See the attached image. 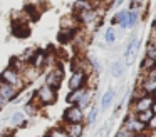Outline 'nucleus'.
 I'll return each instance as SVG.
<instances>
[{"mask_svg":"<svg viewBox=\"0 0 156 137\" xmlns=\"http://www.w3.org/2000/svg\"><path fill=\"white\" fill-rule=\"evenodd\" d=\"M0 80L5 82L7 85H10L12 89H15L17 92H20V90L25 89V82H24V79H22V75L17 70L12 69V67H5V69L0 72Z\"/></svg>","mask_w":156,"mask_h":137,"instance_id":"obj_1","label":"nucleus"},{"mask_svg":"<svg viewBox=\"0 0 156 137\" xmlns=\"http://www.w3.org/2000/svg\"><path fill=\"white\" fill-rule=\"evenodd\" d=\"M44 84L49 85L51 89H54V90H59L61 85L64 84V67H62L61 63H57V65H54L52 69H49L47 72H45Z\"/></svg>","mask_w":156,"mask_h":137,"instance_id":"obj_2","label":"nucleus"},{"mask_svg":"<svg viewBox=\"0 0 156 137\" xmlns=\"http://www.w3.org/2000/svg\"><path fill=\"white\" fill-rule=\"evenodd\" d=\"M34 97L42 107H49V105H54V104L57 102V90H54L49 85L42 84V85L34 92Z\"/></svg>","mask_w":156,"mask_h":137,"instance_id":"obj_3","label":"nucleus"},{"mask_svg":"<svg viewBox=\"0 0 156 137\" xmlns=\"http://www.w3.org/2000/svg\"><path fill=\"white\" fill-rule=\"evenodd\" d=\"M121 127H124L126 130H128L129 134H136V135H143V137H146L148 135V125L146 124H141L138 119H136V115L133 112H129L128 115L124 117V120H122V125Z\"/></svg>","mask_w":156,"mask_h":137,"instance_id":"obj_4","label":"nucleus"},{"mask_svg":"<svg viewBox=\"0 0 156 137\" xmlns=\"http://www.w3.org/2000/svg\"><path fill=\"white\" fill-rule=\"evenodd\" d=\"M87 85H89V74H86L84 70H76V72H72L71 77L67 79V89H69V92L86 89Z\"/></svg>","mask_w":156,"mask_h":137,"instance_id":"obj_5","label":"nucleus"},{"mask_svg":"<svg viewBox=\"0 0 156 137\" xmlns=\"http://www.w3.org/2000/svg\"><path fill=\"white\" fill-rule=\"evenodd\" d=\"M84 110H81L77 105H69L62 114V124H84Z\"/></svg>","mask_w":156,"mask_h":137,"instance_id":"obj_6","label":"nucleus"},{"mask_svg":"<svg viewBox=\"0 0 156 137\" xmlns=\"http://www.w3.org/2000/svg\"><path fill=\"white\" fill-rule=\"evenodd\" d=\"M139 47H141V39L133 37V39L129 40L126 50H124V62H122L124 65H128V67L134 65V60H136V55H138Z\"/></svg>","mask_w":156,"mask_h":137,"instance_id":"obj_7","label":"nucleus"},{"mask_svg":"<svg viewBox=\"0 0 156 137\" xmlns=\"http://www.w3.org/2000/svg\"><path fill=\"white\" fill-rule=\"evenodd\" d=\"M151 104H153L151 95H139V97H136L129 105H131L133 114H139V112H146V110L151 109Z\"/></svg>","mask_w":156,"mask_h":137,"instance_id":"obj_8","label":"nucleus"},{"mask_svg":"<svg viewBox=\"0 0 156 137\" xmlns=\"http://www.w3.org/2000/svg\"><path fill=\"white\" fill-rule=\"evenodd\" d=\"M47 57H49V53L45 52L44 49H35L34 57H32V60L29 62V65H30L32 69L42 72V70L45 69V65H47Z\"/></svg>","mask_w":156,"mask_h":137,"instance_id":"obj_9","label":"nucleus"},{"mask_svg":"<svg viewBox=\"0 0 156 137\" xmlns=\"http://www.w3.org/2000/svg\"><path fill=\"white\" fill-rule=\"evenodd\" d=\"M138 89L141 90L144 95H153L156 92V77H149V75H141L138 84Z\"/></svg>","mask_w":156,"mask_h":137,"instance_id":"obj_10","label":"nucleus"},{"mask_svg":"<svg viewBox=\"0 0 156 137\" xmlns=\"http://www.w3.org/2000/svg\"><path fill=\"white\" fill-rule=\"evenodd\" d=\"M19 97V92L15 89H12L10 85H7L5 82L0 80V99H4L5 102H15V99Z\"/></svg>","mask_w":156,"mask_h":137,"instance_id":"obj_11","label":"nucleus"},{"mask_svg":"<svg viewBox=\"0 0 156 137\" xmlns=\"http://www.w3.org/2000/svg\"><path fill=\"white\" fill-rule=\"evenodd\" d=\"M81 29L77 22V17L74 13H67L61 19V30H77Z\"/></svg>","mask_w":156,"mask_h":137,"instance_id":"obj_12","label":"nucleus"},{"mask_svg":"<svg viewBox=\"0 0 156 137\" xmlns=\"http://www.w3.org/2000/svg\"><path fill=\"white\" fill-rule=\"evenodd\" d=\"M12 32H14V35L17 37H27L29 33H30V29H29L27 25V20L22 19V20H15L14 23H12Z\"/></svg>","mask_w":156,"mask_h":137,"instance_id":"obj_13","label":"nucleus"},{"mask_svg":"<svg viewBox=\"0 0 156 137\" xmlns=\"http://www.w3.org/2000/svg\"><path fill=\"white\" fill-rule=\"evenodd\" d=\"M114 99H116V90L112 89V87H109V89L106 90L104 94H102V97H101V105H99V112H101V110H108L109 107L112 105Z\"/></svg>","mask_w":156,"mask_h":137,"instance_id":"obj_14","label":"nucleus"},{"mask_svg":"<svg viewBox=\"0 0 156 137\" xmlns=\"http://www.w3.org/2000/svg\"><path fill=\"white\" fill-rule=\"evenodd\" d=\"M41 109H42V105L37 102V100H35L34 94L30 95V100H27V102L24 104V114H27L29 117L37 115V114L41 112Z\"/></svg>","mask_w":156,"mask_h":137,"instance_id":"obj_15","label":"nucleus"},{"mask_svg":"<svg viewBox=\"0 0 156 137\" xmlns=\"http://www.w3.org/2000/svg\"><path fill=\"white\" fill-rule=\"evenodd\" d=\"M69 137H84V124H61Z\"/></svg>","mask_w":156,"mask_h":137,"instance_id":"obj_16","label":"nucleus"},{"mask_svg":"<svg viewBox=\"0 0 156 137\" xmlns=\"http://www.w3.org/2000/svg\"><path fill=\"white\" fill-rule=\"evenodd\" d=\"M94 89H89V87H86L84 89V94H82V97H81V100H79V104H77V107L81 110H86V109H89V107L92 105V99H94Z\"/></svg>","mask_w":156,"mask_h":137,"instance_id":"obj_17","label":"nucleus"},{"mask_svg":"<svg viewBox=\"0 0 156 137\" xmlns=\"http://www.w3.org/2000/svg\"><path fill=\"white\" fill-rule=\"evenodd\" d=\"M111 23L121 27V29H128V10H118L112 17Z\"/></svg>","mask_w":156,"mask_h":137,"instance_id":"obj_18","label":"nucleus"},{"mask_svg":"<svg viewBox=\"0 0 156 137\" xmlns=\"http://www.w3.org/2000/svg\"><path fill=\"white\" fill-rule=\"evenodd\" d=\"M9 124H10L12 129H19V127H24L27 124V119H25L24 112H14L10 117H9Z\"/></svg>","mask_w":156,"mask_h":137,"instance_id":"obj_19","label":"nucleus"},{"mask_svg":"<svg viewBox=\"0 0 156 137\" xmlns=\"http://www.w3.org/2000/svg\"><path fill=\"white\" fill-rule=\"evenodd\" d=\"M77 30H79V29H77ZM77 30H59L57 40L62 43V45L72 43V40H74V37H76V33H77Z\"/></svg>","mask_w":156,"mask_h":137,"instance_id":"obj_20","label":"nucleus"},{"mask_svg":"<svg viewBox=\"0 0 156 137\" xmlns=\"http://www.w3.org/2000/svg\"><path fill=\"white\" fill-rule=\"evenodd\" d=\"M109 74H111L114 79H119V77L124 74V63H122L121 60H114V62H111V65H109Z\"/></svg>","mask_w":156,"mask_h":137,"instance_id":"obj_21","label":"nucleus"},{"mask_svg":"<svg viewBox=\"0 0 156 137\" xmlns=\"http://www.w3.org/2000/svg\"><path fill=\"white\" fill-rule=\"evenodd\" d=\"M39 75H41V72H39V70H35V69H32L30 65H27L25 72L22 74V79H24L25 85H27V84H30V82H34V80H37Z\"/></svg>","mask_w":156,"mask_h":137,"instance_id":"obj_22","label":"nucleus"},{"mask_svg":"<svg viewBox=\"0 0 156 137\" xmlns=\"http://www.w3.org/2000/svg\"><path fill=\"white\" fill-rule=\"evenodd\" d=\"M98 115H99V107L94 104V105L89 107V114L84 117V125H92V124H96Z\"/></svg>","mask_w":156,"mask_h":137,"instance_id":"obj_23","label":"nucleus"},{"mask_svg":"<svg viewBox=\"0 0 156 137\" xmlns=\"http://www.w3.org/2000/svg\"><path fill=\"white\" fill-rule=\"evenodd\" d=\"M116 40H118V33H116L114 27H108L104 30V43L106 45H114Z\"/></svg>","mask_w":156,"mask_h":137,"instance_id":"obj_24","label":"nucleus"},{"mask_svg":"<svg viewBox=\"0 0 156 137\" xmlns=\"http://www.w3.org/2000/svg\"><path fill=\"white\" fill-rule=\"evenodd\" d=\"M82 94H84V89L81 90H74V92H69L67 95H66V102L69 104V105H77L79 100H81Z\"/></svg>","mask_w":156,"mask_h":137,"instance_id":"obj_25","label":"nucleus"},{"mask_svg":"<svg viewBox=\"0 0 156 137\" xmlns=\"http://www.w3.org/2000/svg\"><path fill=\"white\" fill-rule=\"evenodd\" d=\"M139 20H141V12L139 10H133V12L128 10V29H134L139 23Z\"/></svg>","mask_w":156,"mask_h":137,"instance_id":"obj_26","label":"nucleus"},{"mask_svg":"<svg viewBox=\"0 0 156 137\" xmlns=\"http://www.w3.org/2000/svg\"><path fill=\"white\" fill-rule=\"evenodd\" d=\"M154 69H156V62H153V60H149L144 57L143 62H141V75H148V74Z\"/></svg>","mask_w":156,"mask_h":137,"instance_id":"obj_27","label":"nucleus"},{"mask_svg":"<svg viewBox=\"0 0 156 137\" xmlns=\"http://www.w3.org/2000/svg\"><path fill=\"white\" fill-rule=\"evenodd\" d=\"M91 7H92L91 2H74L72 3V13H74V15H79L81 12L91 9Z\"/></svg>","mask_w":156,"mask_h":137,"instance_id":"obj_28","label":"nucleus"},{"mask_svg":"<svg viewBox=\"0 0 156 137\" xmlns=\"http://www.w3.org/2000/svg\"><path fill=\"white\" fill-rule=\"evenodd\" d=\"M45 137H69V135H67V132L64 130V127H62V125H57V127H54V129L49 130Z\"/></svg>","mask_w":156,"mask_h":137,"instance_id":"obj_29","label":"nucleus"},{"mask_svg":"<svg viewBox=\"0 0 156 137\" xmlns=\"http://www.w3.org/2000/svg\"><path fill=\"white\" fill-rule=\"evenodd\" d=\"M146 59L153 60V62H156V43H149L146 45Z\"/></svg>","mask_w":156,"mask_h":137,"instance_id":"obj_30","label":"nucleus"},{"mask_svg":"<svg viewBox=\"0 0 156 137\" xmlns=\"http://www.w3.org/2000/svg\"><path fill=\"white\" fill-rule=\"evenodd\" d=\"M134 115H136V119H138L141 124H146V125H148V122L151 120V117H153V112L151 110H146V112H139V114H134Z\"/></svg>","mask_w":156,"mask_h":137,"instance_id":"obj_31","label":"nucleus"},{"mask_svg":"<svg viewBox=\"0 0 156 137\" xmlns=\"http://www.w3.org/2000/svg\"><path fill=\"white\" fill-rule=\"evenodd\" d=\"M34 52H35V49H32V47H30V49H25V50H24V52H22L19 57H20V59L24 60L25 63H29V62L32 60V57H34Z\"/></svg>","mask_w":156,"mask_h":137,"instance_id":"obj_32","label":"nucleus"},{"mask_svg":"<svg viewBox=\"0 0 156 137\" xmlns=\"http://www.w3.org/2000/svg\"><path fill=\"white\" fill-rule=\"evenodd\" d=\"M129 135H131V134H129L128 130L124 129V127H119V129L116 130V134H114L112 137H129Z\"/></svg>","mask_w":156,"mask_h":137,"instance_id":"obj_33","label":"nucleus"},{"mask_svg":"<svg viewBox=\"0 0 156 137\" xmlns=\"http://www.w3.org/2000/svg\"><path fill=\"white\" fill-rule=\"evenodd\" d=\"M148 130H153V132H156V115H153L151 120L148 122Z\"/></svg>","mask_w":156,"mask_h":137,"instance_id":"obj_34","label":"nucleus"},{"mask_svg":"<svg viewBox=\"0 0 156 137\" xmlns=\"http://www.w3.org/2000/svg\"><path fill=\"white\" fill-rule=\"evenodd\" d=\"M153 112V115H156V100L153 99V104H151V109H149Z\"/></svg>","mask_w":156,"mask_h":137,"instance_id":"obj_35","label":"nucleus"},{"mask_svg":"<svg viewBox=\"0 0 156 137\" xmlns=\"http://www.w3.org/2000/svg\"><path fill=\"white\" fill-rule=\"evenodd\" d=\"M7 105V102H5L4 99H0V110H4V107Z\"/></svg>","mask_w":156,"mask_h":137,"instance_id":"obj_36","label":"nucleus"},{"mask_svg":"<svg viewBox=\"0 0 156 137\" xmlns=\"http://www.w3.org/2000/svg\"><path fill=\"white\" fill-rule=\"evenodd\" d=\"M0 137H12V134L10 132H5V130H4V132H0Z\"/></svg>","mask_w":156,"mask_h":137,"instance_id":"obj_37","label":"nucleus"},{"mask_svg":"<svg viewBox=\"0 0 156 137\" xmlns=\"http://www.w3.org/2000/svg\"><path fill=\"white\" fill-rule=\"evenodd\" d=\"M129 137H143V135H136V134H131Z\"/></svg>","mask_w":156,"mask_h":137,"instance_id":"obj_38","label":"nucleus"},{"mask_svg":"<svg viewBox=\"0 0 156 137\" xmlns=\"http://www.w3.org/2000/svg\"><path fill=\"white\" fill-rule=\"evenodd\" d=\"M151 97H153V99H154V100H156V92H154V94H153V95H151Z\"/></svg>","mask_w":156,"mask_h":137,"instance_id":"obj_39","label":"nucleus"}]
</instances>
